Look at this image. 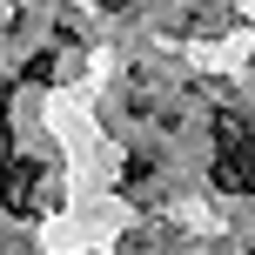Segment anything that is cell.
Masks as SVG:
<instances>
[{
  "label": "cell",
  "mask_w": 255,
  "mask_h": 255,
  "mask_svg": "<svg viewBox=\"0 0 255 255\" xmlns=\"http://www.w3.org/2000/svg\"><path fill=\"white\" fill-rule=\"evenodd\" d=\"M34 202H40V161H20L13 154L0 168V208L7 215H34Z\"/></svg>",
  "instance_id": "1"
},
{
  "label": "cell",
  "mask_w": 255,
  "mask_h": 255,
  "mask_svg": "<svg viewBox=\"0 0 255 255\" xmlns=\"http://www.w3.org/2000/svg\"><path fill=\"white\" fill-rule=\"evenodd\" d=\"M222 195H255V154L249 148H215V168H208Z\"/></svg>",
  "instance_id": "2"
},
{
  "label": "cell",
  "mask_w": 255,
  "mask_h": 255,
  "mask_svg": "<svg viewBox=\"0 0 255 255\" xmlns=\"http://www.w3.org/2000/svg\"><path fill=\"white\" fill-rule=\"evenodd\" d=\"M249 141H255V134H249L242 115H215V148H249Z\"/></svg>",
  "instance_id": "3"
},
{
  "label": "cell",
  "mask_w": 255,
  "mask_h": 255,
  "mask_svg": "<svg viewBox=\"0 0 255 255\" xmlns=\"http://www.w3.org/2000/svg\"><path fill=\"white\" fill-rule=\"evenodd\" d=\"M13 161V128H7V88H0V168Z\"/></svg>",
  "instance_id": "4"
}]
</instances>
